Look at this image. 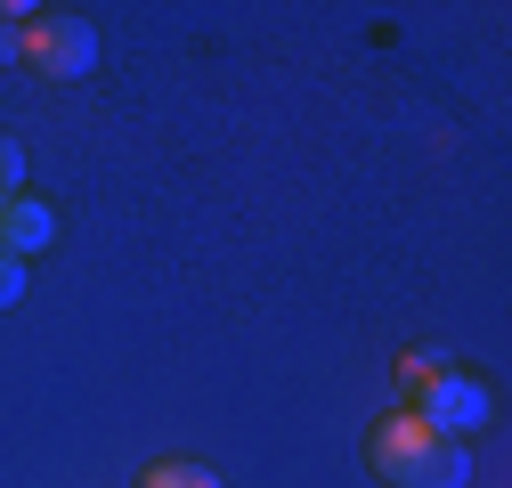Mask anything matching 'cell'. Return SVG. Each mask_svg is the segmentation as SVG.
<instances>
[{"instance_id":"cell-1","label":"cell","mask_w":512,"mask_h":488,"mask_svg":"<svg viewBox=\"0 0 512 488\" xmlns=\"http://www.w3.org/2000/svg\"><path fill=\"white\" fill-rule=\"evenodd\" d=\"M366 464L391 480V488H472V448L464 440H431L415 415H382Z\"/></svg>"},{"instance_id":"cell-2","label":"cell","mask_w":512,"mask_h":488,"mask_svg":"<svg viewBox=\"0 0 512 488\" xmlns=\"http://www.w3.org/2000/svg\"><path fill=\"white\" fill-rule=\"evenodd\" d=\"M399 415H415L431 440H472L480 423L496 415V391L480 375H464V366H439V375L415 391V407H399Z\"/></svg>"},{"instance_id":"cell-3","label":"cell","mask_w":512,"mask_h":488,"mask_svg":"<svg viewBox=\"0 0 512 488\" xmlns=\"http://www.w3.org/2000/svg\"><path fill=\"white\" fill-rule=\"evenodd\" d=\"M25 66H33L41 82H82V74L98 66V33H90V17H74V9H41V17L25 25Z\"/></svg>"},{"instance_id":"cell-4","label":"cell","mask_w":512,"mask_h":488,"mask_svg":"<svg viewBox=\"0 0 512 488\" xmlns=\"http://www.w3.org/2000/svg\"><path fill=\"white\" fill-rule=\"evenodd\" d=\"M57 236V212L41 204V196H9V204H0V253H41V244Z\"/></svg>"},{"instance_id":"cell-5","label":"cell","mask_w":512,"mask_h":488,"mask_svg":"<svg viewBox=\"0 0 512 488\" xmlns=\"http://www.w3.org/2000/svg\"><path fill=\"white\" fill-rule=\"evenodd\" d=\"M139 488H220V472H204V464H187V456H171V464H155Z\"/></svg>"},{"instance_id":"cell-6","label":"cell","mask_w":512,"mask_h":488,"mask_svg":"<svg viewBox=\"0 0 512 488\" xmlns=\"http://www.w3.org/2000/svg\"><path fill=\"white\" fill-rule=\"evenodd\" d=\"M9 196H25V147L0 131V204H9Z\"/></svg>"},{"instance_id":"cell-7","label":"cell","mask_w":512,"mask_h":488,"mask_svg":"<svg viewBox=\"0 0 512 488\" xmlns=\"http://www.w3.org/2000/svg\"><path fill=\"white\" fill-rule=\"evenodd\" d=\"M17 301H25V261L0 253V310H17Z\"/></svg>"},{"instance_id":"cell-8","label":"cell","mask_w":512,"mask_h":488,"mask_svg":"<svg viewBox=\"0 0 512 488\" xmlns=\"http://www.w3.org/2000/svg\"><path fill=\"white\" fill-rule=\"evenodd\" d=\"M431 375H439V358H407V366H399V391H407V407H415V391H423Z\"/></svg>"}]
</instances>
